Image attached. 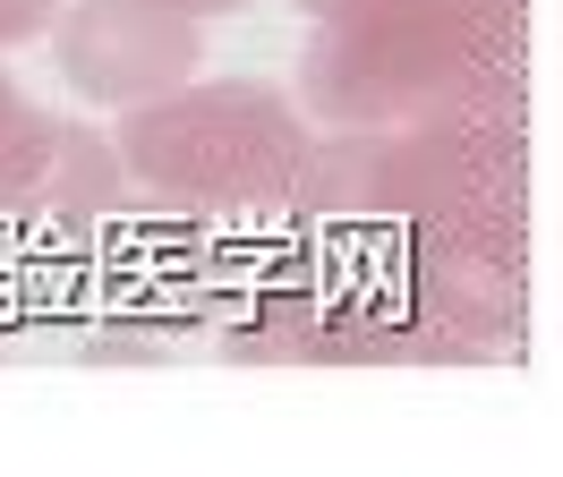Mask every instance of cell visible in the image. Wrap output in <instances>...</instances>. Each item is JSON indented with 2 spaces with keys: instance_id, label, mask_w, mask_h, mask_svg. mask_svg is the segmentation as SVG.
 <instances>
[]
</instances>
